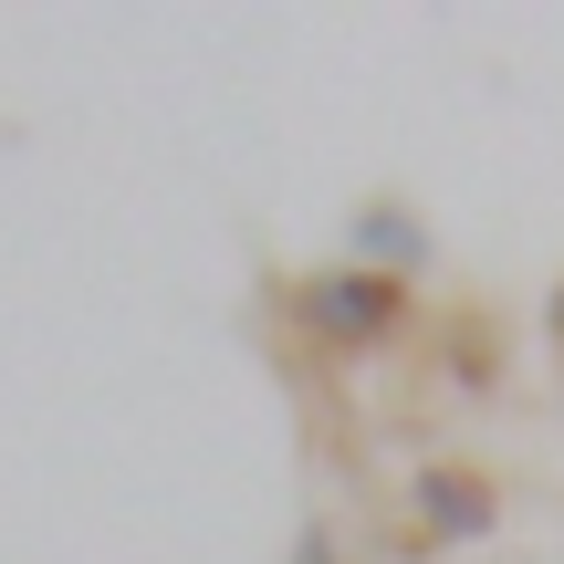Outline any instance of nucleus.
<instances>
[{
    "mask_svg": "<svg viewBox=\"0 0 564 564\" xmlns=\"http://www.w3.org/2000/svg\"><path fill=\"white\" fill-rule=\"evenodd\" d=\"M408 533H419V554L491 544V533H502V481H491L481 460H419L408 470Z\"/></svg>",
    "mask_w": 564,
    "mask_h": 564,
    "instance_id": "f03ea898",
    "label": "nucleus"
},
{
    "mask_svg": "<svg viewBox=\"0 0 564 564\" xmlns=\"http://www.w3.org/2000/svg\"><path fill=\"white\" fill-rule=\"evenodd\" d=\"M282 314H293L303 356L366 366V356H387V345H408V324H419V282H387V272H356V262H314V272H293Z\"/></svg>",
    "mask_w": 564,
    "mask_h": 564,
    "instance_id": "f257e3e1",
    "label": "nucleus"
},
{
    "mask_svg": "<svg viewBox=\"0 0 564 564\" xmlns=\"http://www.w3.org/2000/svg\"><path fill=\"white\" fill-rule=\"evenodd\" d=\"M293 564H335V533L314 523V533H303V544H293Z\"/></svg>",
    "mask_w": 564,
    "mask_h": 564,
    "instance_id": "39448f33",
    "label": "nucleus"
},
{
    "mask_svg": "<svg viewBox=\"0 0 564 564\" xmlns=\"http://www.w3.org/2000/svg\"><path fill=\"white\" fill-rule=\"evenodd\" d=\"M440 356H460V366H449V377H460V398H491V387H502V356H491V324H481V314L449 324Z\"/></svg>",
    "mask_w": 564,
    "mask_h": 564,
    "instance_id": "20e7f679",
    "label": "nucleus"
},
{
    "mask_svg": "<svg viewBox=\"0 0 564 564\" xmlns=\"http://www.w3.org/2000/svg\"><path fill=\"white\" fill-rule=\"evenodd\" d=\"M345 241H356L345 262H356V272H387V282H419L429 262H440V251H429V220L408 199H366L356 220H345Z\"/></svg>",
    "mask_w": 564,
    "mask_h": 564,
    "instance_id": "7ed1b4c3",
    "label": "nucleus"
},
{
    "mask_svg": "<svg viewBox=\"0 0 564 564\" xmlns=\"http://www.w3.org/2000/svg\"><path fill=\"white\" fill-rule=\"evenodd\" d=\"M544 335H554V366H564V282H554V303H544Z\"/></svg>",
    "mask_w": 564,
    "mask_h": 564,
    "instance_id": "423d86ee",
    "label": "nucleus"
}]
</instances>
